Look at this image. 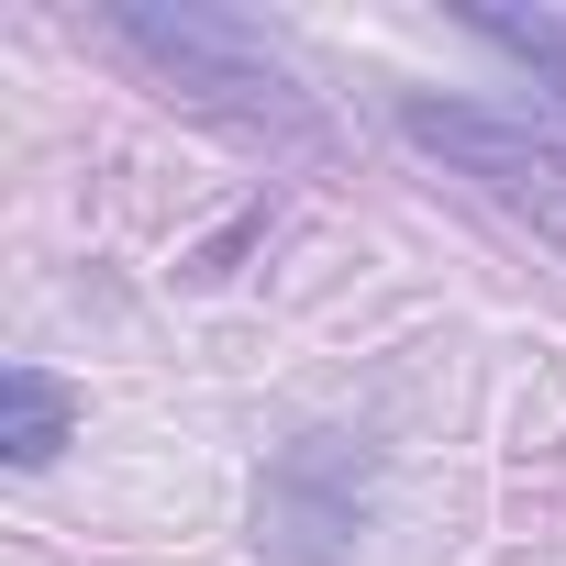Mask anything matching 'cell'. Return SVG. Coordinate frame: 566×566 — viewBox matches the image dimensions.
<instances>
[{"label":"cell","mask_w":566,"mask_h":566,"mask_svg":"<svg viewBox=\"0 0 566 566\" xmlns=\"http://www.w3.org/2000/svg\"><path fill=\"white\" fill-rule=\"evenodd\" d=\"M356 522H367V455L345 433H301L255 478V544H266V566H334L356 544Z\"/></svg>","instance_id":"obj_3"},{"label":"cell","mask_w":566,"mask_h":566,"mask_svg":"<svg viewBox=\"0 0 566 566\" xmlns=\"http://www.w3.org/2000/svg\"><path fill=\"white\" fill-rule=\"evenodd\" d=\"M400 134L422 145V156H444L455 178H478L500 211H522L544 244H566V145H544V134H522V123H500V112H467V101H400Z\"/></svg>","instance_id":"obj_2"},{"label":"cell","mask_w":566,"mask_h":566,"mask_svg":"<svg viewBox=\"0 0 566 566\" xmlns=\"http://www.w3.org/2000/svg\"><path fill=\"white\" fill-rule=\"evenodd\" d=\"M67 422H78L67 378H45V367H0V455H12V467H56Z\"/></svg>","instance_id":"obj_4"},{"label":"cell","mask_w":566,"mask_h":566,"mask_svg":"<svg viewBox=\"0 0 566 566\" xmlns=\"http://www.w3.org/2000/svg\"><path fill=\"white\" fill-rule=\"evenodd\" d=\"M112 45H134V56H145L178 101H200V112H233V123L290 134V145L323 134L312 90L277 67V45H266L255 23H233V12H145V0H123V12H112Z\"/></svg>","instance_id":"obj_1"},{"label":"cell","mask_w":566,"mask_h":566,"mask_svg":"<svg viewBox=\"0 0 566 566\" xmlns=\"http://www.w3.org/2000/svg\"><path fill=\"white\" fill-rule=\"evenodd\" d=\"M478 45H500L511 67H533L555 101H566V12H467Z\"/></svg>","instance_id":"obj_5"}]
</instances>
